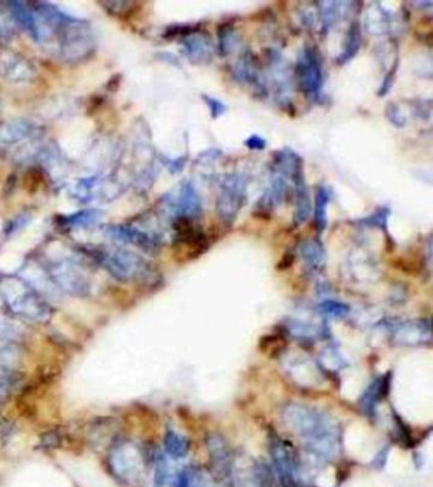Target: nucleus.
<instances>
[{
	"label": "nucleus",
	"mask_w": 433,
	"mask_h": 487,
	"mask_svg": "<svg viewBox=\"0 0 433 487\" xmlns=\"http://www.w3.org/2000/svg\"><path fill=\"white\" fill-rule=\"evenodd\" d=\"M284 419L310 453L325 460L338 452L341 432L332 416L315 407L291 404L284 409Z\"/></svg>",
	"instance_id": "f257e3e1"
},
{
	"label": "nucleus",
	"mask_w": 433,
	"mask_h": 487,
	"mask_svg": "<svg viewBox=\"0 0 433 487\" xmlns=\"http://www.w3.org/2000/svg\"><path fill=\"white\" fill-rule=\"evenodd\" d=\"M53 34L57 38V50L62 60L76 62L95 52L97 41L87 20H78L71 15Z\"/></svg>",
	"instance_id": "f03ea898"
},
{
	"label": "nucleus",
	"mask_w": 433,
	"mask_h": 487,
	"mask_svg": "<svg viewBox=\"0 0 433 487\" xmlns=\"http://www.w3.org/2000/svg\"><path fill=\"white\" fill-rule=\"evenodd\" d=\"M95 257L111 277L120 282H131L149 274V264L142 255L118 245L95 250Z\"/></svg>",
	"instance_id": "7ed1b4c3"
},
{
	"label": "nucleus",
	"mask_w": 433,
	"mask_h": 487,
	"mask_svg": "<svg viewBox=\"0 0 433 487\" xmlns=\"http://www.w3.org/2000/svg\"><path fill=\"white\" fill-rule=\"evenodd\" d=\"M17 284L18 291L15 293L11 290L3 292V299L9 312L31 323H46L51 316V310L43 297L23 279Z\"/></svg>",
	"instance_id": "20e7f679"
},
{
	"label": "nucleus",
	"mask_w": 433,
	"mask_h": 487,
	"mask_svg": "<svg viewBox=\"0 0 433 487\" xmlns=\"http://www.w3.org/2000/svg\"><path fill=\"white\" fill-rule=\"evenodd\" d=\"M46 276L55 287L71 296L85 297L92 292V282L81 264L71 257L50 260L46 265Z\"/></svg>",
	"instance_id": "39448f33"
},
{
	"label": "nucleus",
	"mask_w": 433,
	"mask_h": 487,
	"mask_svg": "<svg viewBox=\"0 0 433 487\" xmlns=\"http://www.w3.org/2000/svg\"><path fill=\"white\" fill-rule=\"evenodd\" d=\"M247 185V178L239 173L228 174L221 179L216 199L217 216L221 223L231 225L237 220L245 203Z\"/></svg>",
	"instance_id": "423d86ee"
},
{
	"label": "nucleus",
	"mask_w": 433,
	"mask_h": 487,
	"mask_svg": "<svg viewBox=\"0 0 433 487\" xmlns=\"http://www.w3.org/2000/svg\"><path fill=\"white\" fill-rule=\"evenodd\" d=\"M270 454L275 472L282 487H298L300 462L291 443L282 439L277 434H271Z\"/></svg>",
	"instance_id": "0eeeda50"
},
{
	"label": "nucleus",
	"mask_w": 433,
	"mask_h": 487,
	"mask_svg": "<svg viewBox=\"0 0 433 487\" xmlns=\"http://www.w3.org/2000/svg\"><path fill=\"white\" fill-rule=\"evenodd\" d=\"M104 235L111 241L129 244L150 255H156L162 249V239L156 232L142 230L131 225H109L104 229Z\"/></svg>",
	"instance_id": "6e6552de"
},
{
	"label": "nucleus",
	"mask_w": 433,
	"mask_h": 487,
	"mask_svg": "<svg viewBox=\"0 0 433 487\" xmlns=\"http://www.w3.org/2000/svg\"><path fill=\"white\" fill-rule=\"evenodd\" d=\"M298 83L310 99H319L323 90V68L317 51L312 48H303L296 64Z\"/></svg>",
	"instance_id": "1a4fd4ad"
},
{
	"label": "nucleus",
	"mask_w": 433,
	"mask_h": 487,
	"mask_svg": "<svg viewBox=\"0 0 433 487\" xmlns=\"http://www.w3.org/2000/svg\"><path fill=\"white\" fill-rule=\"evenodd\" d=\"M163 204L174 218L196 220L202 212L201 198L191 182L181 183L176 193H168L164 197Z\"/></svg>",
	"instance_id": "9d476101"
},
{
	"label": "nucleus",
	"mask_w": 433,
	"mask_h": 487,
	"mask_svg": "<svg viewBox=\"0 0 433 487\" xmlns=\"http://www.w3.org/2000/svg\"><path fill=\"white\" fill-rule=\"evenodd\" d=\"M109 467L117 479L131 481L139 477L142 456L129 443H117L109 453Z\"/></svg>",
	"instance_id": "9b49d317"
},
{
	"label": "nucleus",
	"mask_w": 433,
	"mask_h": 487,
	"mask_svg": "<svg viewBox=\"0 0 433 487\" xmlns=\"http://www.w3.org/2000/svg\"><path fill=\"white\" fill-rule=\"evenodd\" d=\"M0 76L9 83L22 84L34 80L36 69L25 56L9 48H0Z\"/></svg>",
	"instance_id": "f8f14e48"
},
{
	"label": "nucleus",
	"mask_w": 433,
	"mask_h": 487,
	"mask_svg": "<svg viewBox=\"0 0 433 487\" xmlns=\"http://www.w3.org/2000/svg\"><path fill=\"white\" fill-rule=\"evenodd\" d=\"M206 444L209 448L212 470L219 476V479L229 482L233 476V460L226 442L220 435L211 434L207 437Z\"/></svg>",
	"instance_id": "ddd939ff"
},
{
	"label": "nucleus",
	"mask_w": 433,
	"mask_h": 487,
	"mask_svg": "<svg viewBox=\"0 0 433 487\" xmlns=\"http://www.w3.org/2000/svg\"><path fill=\"white\" fill-rule=\"evenodd\" d=\"M8 13L11 18L20 26L34 42H45V34L37 20V15L27 4L22 1H9L7 3Z\"/></svg>",
	"instance_id": "4468645a"
},
{
	"label": "nucleus",
	"mask_w": 433,
	"mask_h": 487,
	"mask_svg": "<svg viewBox=\"0 0 433 487\" xmlns=\"http://www.w3.org/2000/svg\"><path fill=\"white\" fill-rule=\"evenodd\" d=\"M37 134V126L26 118L0 121V145L9 146L26 141Z\"/></svg>",
	"instance_id": "2eb2a0df"
},
{
	"label": "nucleus",
	"mask_w": 433,
	"mask_h": 487,
	"mask_svg": "<svg viewBox=\"0 0 433 487\" xmlns=\"http://www.w3.org/2000/svg\"><path fill=\"white\" fill-rule=\"evenodd\" d=\"M390 381H392V377L389 373L385 376H381L379 379H375L373 383L367 387L364 395L361 396L359 405L367 415L373 414V410L378 405V402L385 399L387 396L389 390H390Z\"/></svg>",
	"instance_id": "dca6fc26"
},
{
	"label": "nucleus",
	"mask_w": 433,
	"mask_h": 487,
	"mask_svg": "<svg viewBox=\"0 0 433 487\" xmlns=\"http://www.w3.org/2000/svg\"><path fill=\"white\" fill-rule=\"evenodd\" d=\"M295 185V212H294V223L300 226L306 223L312 213V198L309 190L305 183L304 174L292 179Z\"/></svg>",
	"instance_id": "f3484780"
},
{
	"label": "nucleus",
	"mask_w": 433,
	"mask_h": 487,
	"mask_svg": "<svg viewBox=\"0 0 433 487\" xmlns=\"http://www.w3.org/2000/svg\"><path fill=\"white\" fill-rule=\"evenodd\" d=\"M183 52L191 60H207L211 57V45L205 34H188L183 40Z\"/></svg>",
	"instance_id": "a211bd4d"
},
{
	"label": "nucleus",
	"mask_w": 433,
	"mask_h": 487,
	"mask_svg": "<svg viewBox=\"0 0 433 487\" xmlns=\"http://www.w3.org/2000/svg\"><path fill=\"white\" fill-rule=\"evenodd\" d=\"M103 212L95 209L81 210L67 216H61V225L69 229H88L101 223Z\"/></svg>",
	"instance_id": "6ab92c4d"
},
{
	"label": "nucleus",
	"mask_w": 433,
	"mask_h": 487,
	"mask_svg": "<svg viewBox=\"0 0 433 487\" xmlns=\"http://www.w3.org/2000/svg\"><path fill=\"white\" fill-rule=\"evenodd\" d=\"M163 444L165 453L173 460H182L190 452V440L173 429H167Z\"/></svg>",
	"instance_id": "aec40b11"
},
{
	"label": "nucleus",
	"mask_w": 433,
	"mask_h": 487,
	"mask_svg": "<svg viewBox=\"0 0 433 487\" xmlns=\"http://www.w3.org/2000/svg\"><path fill=\"white\" fill-rule=\"evenodd\" d=\"M331 201V190H328L325 185H319L315 190V198H314V223L318 232H323L328 223V204Z\"/></svg>",
	"instance_id": "412c9836"
},
{
	"label": "nucleus",
	"mask_w": 433,
	"mask_h": 487,
	"mask_svg": "<svg viewBox=\"0 0 433 487\" xmlns=\"http://www.w3.org/2000/svg\"><path fill=\"white\" fill-rule=\"evenodd\" d=\"M300 255L305 263L312 268H319L325 262V251L322 243L317 239L305 240L300 246Z\"/></svg>",
	"instance_id": "4be33fe9"
},
{
	"label": "nucleus",
	"mask_w": 433,
	"mask_h": 487,
	"mask_svg": "<svg viewBox=\"0 0 433 487\" xmlns=\"http://www.w3.org/2000/svg\"><path fill=\"white\" fill-rule=\"evenodd\" d=\"M362 43V36H361V28L359 23H353L347 37H345V48L342 50V52L338 56V64H345L350 60H352L353 57L357 55V52L361 48Z\"/></svg>",
	"instance_id": "5701e85b"
},
{
	"label": "nucleus",
	"mask_w": 433,
	"mask_h": 487,
	"mask_svg": "<svg viewBox=\"0 0 433 487\" xmlns=\"http://www.w3.org/2000/svg\"><path fill=\"white\" fill-rule=\"evenodd\" d=\"M319 10H320V23L322 27L327 29L331 27L336 20H338L341 15V7L343 3H336V1H323L319 3Z\"/></svg>",
	"instance_id": "b1692460"
},
{
	"label": "nucleus",
	"mask_w": 433,
	"mask_h": 487,
	"mask_svg": "<svg viewBox=\"0 0 433 487\" xmlns=\"http://www.w3.org/2000/svg\"><path fill=\"white\" fill-rule=\"evenodd\" d=\"M319 310L322 313H324L325 316H329L333 318H342L348 315L350 307L345 304H342L339 301L334 299H327L319 304Z\"/></svg>",
	"instance_id": "393cba45"
},
{
	"label": "nucleus",
	"mask_w": 433,
	"mask_h": 487,
	"mask_svg": "<svg viewBox=\"0 0 433 487\" xmlns=\"http://www.w3.org/2000/svg\"><path fill=\"white\" fill-rule=\"evenodd\" d=\"M389 215H390V211L385 209V207H380V209L373 212V215H370L367 218H365L364 223L370 225V226L379 227V229H385Z\"/></svg>",
	"instance_id": "a878e982"
},
{
	"label": "nucleus",
	"mask_w": 433,
	"mask_h": 487,
	"mask_svg": "<svg viewBox=\"0 0 433 487\" xmlns=\"http://www.w3.org/2000/svg\"><path fill=\"white\" fill-rule=\"evenodd\" d=\"M202 99L205 101V104L209 107L212 118H219L228 109V107L224 104L223 101H219V99L214 98V97H210V95H202Z\"/></svg>",
	"instance_id": "bb28decb"
},
{
	"label": "nucleus",
	"mask_w": 433,
	"mask_h": 487,
	"mask_svg": "<svg viewBox=\"0 0 433 487\" xmlns=\"http://www.w3.org/2000/svg\"><path fill=\"white\" fill-rule=\"evenodd\" d=\"M196 471L195 468H184L177 477L176 487H195L196 480Z\"/></svg>",
	"instance_id": "cd10ccee"
},
{
	"label": "nucleus",
	"mask_w": 433,
	"mask_h": 487,
	"mask_svg": "<svg viewBox=\"0 0 433 487\" xmlns=\"http://www.w3.org/2000/svg\"><path fill=\"white\" fill-rule=\"evenodd\" d=\"M31 217L28 213H20L18 216L14 217L13 220L11 223H8L7 229H6V234L7 235H13L14 232L20 231V229H23L28 223H29Z\"/></svg>",
	"instance_id": "c85d7f7f"
},
{
	"label": "nucleus",
	"mask_w": 433,
	"mask_h": 487,
	"mask_svg": "<svg viewBox=\"0 0 433 487\" xmlns=\"http://www.w3.org/2000/svg\"><path fill=\"white\" fill-rule=\"evenodd\" d=\"M386 115H387V117L390 118V121H392V123H394L395 126H398V127H400V126H404V117H403V115L400 113L399 108H398V106H395V104H393V103H390L389 106H387V108H386Z\"/></svg>",
	"instance_id": "c756f323"
},
{
	"label": "nucleus",
	"mask_w": 433,
	"mask_h": 487,
	"mask_svg": "<svg viewBox=\"0 0 433 487\" xmlns=\"http://www.w3.org/2000/svg\"><path fill=\"white\" fill-rule=\"evenodd\" d=\"M244 145L248 148L249 150H254V151H261L266 148L267 145V141L264 140L263 137L258 135H252L244 141Z\"/></svg>",
	"instance_id": "7c9ffc66"
},
{
	"label": "nucleus",
	"mask_w": 433,
	"mask_h": 487,
	"mask_svg": "<svg viewBox=\"0 0 433 487\" xmlns=\"http://www.w3.org/2000/svg\"><path fill=\"white\" fill-rule=\"evenodd\" d=\"M186 157H178V159H174V160H172V159H165L164 157V160H163V164H165L167 165V168L172 171V173H176V171H178V170H182L183 167L186 165Z\"/></svg>",
	"instance_id": "2f4dec72"
}]
</instances>
